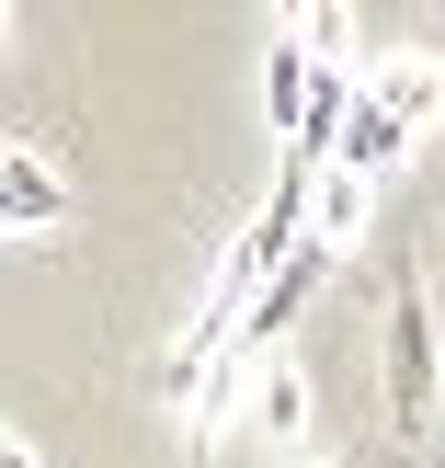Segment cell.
Here are the masks:
<instances>
[{
	"label": "cell",
	"instance_id": "8",
	"mask_svg": "<svg viewBox=\"0 0 445 468\" xmlns=\"http://www.w3.org/2000/svg\"><path fill=\"white\" fill-rule=\"evenodd\" d=\"M434 400H445V366H434Z\"/></svg>",
	"mask_w": 445,
	"mask_h": 468
},
{
	"label": "cell",
	"instance_id": "2",
	"mask_svg": "<svg viewBox=\"0 0 445 468\" xmlns=\"http://www.w3.org/2000/svg\"><path fill=\"white\" fill-rule=\"evenodd\" d=\"M355 114H377L388 137H423L445 114V58H434V46H388V58L355 80Z\"/></svg>",
	"mask_w": 445,
	"mask_h": 468
},
{
	"label": "cell",
	"instance_id": "5",
	"mask_svg": "<svg viewBox=\"0 0 445 468\" xmlns=\"http://www.w3.org/2000/svg\"><path fill=\"white\" fill-rule=\"evenodd\" d=\"M0 229H69V172L35 149H0Z\"/></svg>",
	"mask_w": 445,
	"mask_h": 468
},
{
	"label": "cell",
	"instance_id": "6",
	"mask_svg": "<svg viewBox=\"0 0 445 468\" xmlns=\"http://www.w3.org/2000/svg\"><path fill=\"white\" fill-rule=\"evenodd\" d=\"M0 468H46V457H35V446H23V434H0Z\"/></svg>",
	"mask_w": 445,
	"mask_h": 468
},
{
	"label": "cell",
	"instance_id": "4",
	"mask_svg": "<svg viewBox=\"0 0 445 468\" xmlns=\"http://www.w3.org/2000/svg\"><path fill=\"white\" fill-rule=\"evenodd\" d=\"M309 411H320V388H309L297 355H263V366H251V434H263V446H297Z\"/></svg>",
	"mask_w": 445,
	"mask_h": 468
},
{
	"label": "cell",
	"instance_id": "7",
	"mask_svg": "<svg viewBox=\"0 0 445 468\" xmlns=\"http://www.w3.org/2000/svg\"><path fill=\"white\" fill-rule=\"evenodd\" d=\"M0 46H12V12H0Z\"/></svg>",
	"mask_w": 445,
	"mask_h": 468
},
{
	"label": "cell",
	"instance_id": "1",
	"mask_svg": "<svg viewBox=\"0 0 445 468\" xmlns=\"http://www.w3.org/2000/svg\"><path fill=\"white\" fill-rule=\"evenodd\" d=\"M434 320H423V274L400 263V286H388V411H400V434H423L434 411Z\"/></svg>",
	"mask_w": 445,
	"mask_h": 468
},
{
	"label": "cell",
	"instance_id": "3",
	"mask_svg": "<svg viewBox=\"0 0 445 468\" xmlns=\"http://www.w3.org/2000/svg\"><path fill=\"white\" fill-rule=\"evenodd\" d=\"M366 218H377V183H366V172H332V160H320V172H309V206H297V240H309L320 263H343V251L366 240Z\"/></svg>",
	"mask_w": 445,
	"mask_h": 468
}]
</instances>
